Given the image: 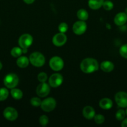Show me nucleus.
<instances>
[{"instance_id": "nucleus-20", "label": "nucleus", "mask_w": 127, "mask_h": 127, "mask_svg": "<svg viewBox=\"0 0 127 127\" xmlns=\"http://www.w3.org/2000/svg\"><path fill=\"white\" fill-rule=\"evenodd\" d=\"M77 17L79 19L80 21H86L87 20L88 17V14L86 10L83 9H81L77 11Z\"/></svg>"}, {"instance_id": "nucleus-5", "label": "nucleus", "mask_w": 127, "mask_h": 127, "mask_svg": "<svg viewBox=\"0 0 127 127\" xmlns=\"http://www.w3.org/2000/svg\"><path fill=\"white\" fill-rule=\"evenodd\" d=\"M64 61L61 57H54L50 60L49 66L52 70L55 71H59L61 70L64 68Z\"/></svg>"}, {"instance_id": "nucleus-14", "label": "nucleus", "mask_w": 127, "mask_h": 127, "mask_svg": "<svg viewBox=\"0 0 127 127\" xmlns=\"http://www.w3.org/2000/svg\"><path fill=\"white\" fill-rule=\"evenodd\" d=\"M83 117L86 119L88 120H91L93 119L95 115V112L94 109L91 106H86L83 108V111H82Z\"/></svg>"}, {"instance_id": "nucleus-33", "label": "nucleus", "mask_w": 127, "mask_h": 127, "mask_svg": "<svg viewBox=\"0 0 127 127\" xmlns=\"http://www.w3.org/2000/svg\"><path fill=\"white\" fill-rule=\"evenodd\" d=\"M2 63H1V62H0V70L2 69Z\"/></svg>"}, {"instance_id": "nucleus-16", "label": "nucleus", "mask_w": 127, "mask_h": 127, "mask_svg": "<svg viewBox=\"0 0 127 127\" xmlns=\"http://www.w3.org/2000/svg\"><path fill=\"white\" fill-rule=\"evenodd\" d=\"M100 68L102 71L106 73H109L114 69V64L110 61H104L100 64Z\"/></svg>"}, {"instance_id": "nucleus-13", "label": "nucleus", "mask_w": 127, "mask_h": 127, "mask_svg": "<svg viewBox=\"0 0 127 127\" xmlns=\"http://www.w3.org/2000/svg\"><path fill=\"white\" fill-rule=\"evenodd\" d=\"M127 21V14L125 12H119L115 16L114 18V22L116 25L122 26L124 25Z\"/></svg>"}, {"instance_id": "nucleus-31", "label": "nucleus", "mask_w": 127, "mask_h": 127, "mask_svg": "<svg viewBox=\"0 0 127 127\" xmlns=\"http://www.w3.org/2000/svg\"><path fill=\"white\" fill-rule=\"evenodd\" d=\"M121 125H122V127H127V119H125H125H123Z\"/></svg>"}, {"instance_id": "nucleus-6", "label": "nucleus", "mask_w": 127, "mask_h": 127, "mask_svg": "<svg viewBox=\"0 0 127 127\" xmlns=\"http://www.w3.org/2000/svg\"><path fill=\"white\" fill-rule=\"evenodd\" d=\"M32 42L33 38L32 36L28 33H25L19 37L18 43L21 48H27L32 45Z\"/></svg>"}, {"instance_id": "nucleus-11", "label": "nucleus", "mask_w": 127, "mask_h": 127, "mask_svg": "<svg viewBox=\"0 0 127 127\" xmlns=\"http://www.w3.org/2000/svg\"><path fill=\"white\" fill-rule=\"evenodd\" d=\"M3 115L4 118L9 121H14L16 120L18 117V114H17V110L13 107H6L4 110Z\"/></svg>"}, {"instance_id": "nucleus-18", "label": "nucleus", "mask_w": 127, "mask_h": 127, "mask_svg": "<svg viewBox=\"0 0 127 127\" xmlns=\"http://www.w3.org/2000/svg\"><path fill=\"white\" fill-rule=\"evenodd\" d=\"M103 3V0H88V6L92 9L97 10L100 8Z\"/></svg>"}, {"instance_id": "nucleus-8", "label": "nucleus", "mask_w": 127, "mask_h": 127, "mask_svg": "<svg viewBox=\"0 0 127 127\" xmlns=\"http://www.w3.org/2000/svg\"><path fill=\"white\" fill-rule=\"evenodd\" d=\"M63 82V77L59 73H54L52 74L49 79V84L52 88H57L62 84Z\"/></svg>"}, {"instance_id": "nucleus-25", "label": "nucleus", "mask_w": 127, "mask_h": 127, "mask_svg": "<svg viewBox=\"0 0 127 127\" xmlns=\"http://www.w3.org/2000/svg\"><path fill=\"white\" fill-rule=\"evenodd\" d=\"M120 54L122 57L127 59V43L123 45L120 48Z\"/></svg>"}, {"instance_id": "nucleus-26", "label": "nucleus", "mask_w": 127, "mask_h": 127, "mask_svg": "<svg viewBox=\"0 0 127 127\" xmlns=\"http://www.w3.org/2000/svg\"><path fill=\"white\" fill-rule=\"evenodd\" d=\"M39 121L40 124L42 127H46L49 122V119L47 117V116H46L45 115H42L40 117Z\"/></svg>"}, {"instance_id": "nucleus-15", "label": "nucleus", "mask_w": 127, "mask_h": 127, "mask_svg": "<svg viewBox=\"0 0 127 127\" xmlns=\"http://www.w3.org/2000/svg\"><path fill=\"white\" fill-rule=\"evenodd\" d=\"M99 105L102 109L104 110H108V109H110L113 106V102L110 99L103 98L100 101Z\"/></svg>"}, {"instance_id": "nucleus-29", "label": "nucleus", "mask_w": 127, "mask_h": 127, "mask_svg": "<svg viewBox=\"0 0 127 127\" xmlns=\"http://www.w3.org/2000/svg\"><path fill=\"white\" fill-rule=\"evenodd\" d=\"M37 79H38L39 81H40L41 83H44L47 79V74L44 72H41L37 76Z\"/></svg>"}, {"instance_id": "nucleus-28", "label": "nucleus", "mask_w": 127, "mask_h": 127, "mask_svg": "<svg viewBox=\"0 0 127 127\" xmlns=\"http://www.w3.org/2000/svg\"><path fill=\"white\" fill-rule=\"evenodd\" d=\"M41 102H42V101L41 100V99L39 97H32L31 100V105L34 107L40 106L41 104Z\"/></svg>"}, {"instance_id": "nucleus-17", "label": "nucleus", "mask_w": 127, "mask_h": 127, "mask_svg": "<svg viewBox=\"0 0 127 127\" xmlns=\"http://www.w3.org/2000/svg\"><path fill=\"white\" fill-rule=\"evenodd\" d=\"M29 59L26 57H21L20 56L17 60V65L21 68H25L29 65Z\"/></svg>"}, {"instance_id": "nucleus-30", "label": "nucleus", "mask_w": 127, "mask_h": 127, "mask_svg": "<svg viewBox=\"0 0 127 127\" xmlns=\"http://www.w3.org/2000/svg\"><path fill=\"white\" fill-rule=\"evenodd\" d=\"M59 30L60 32L65 33L68 30V25L65 22H62L59 26Z\"/></svg>"}, {"instance_id": "nucleus-4", "label": "nucleus", "mask_w": 127, "mask_h": 127, "mask_svg": "<svg viewBox=\"0 0 127 127\" xmlns=\"http://www.w3.org/2000/svg\"><path fill=\"white\" fill-rule=\"evenodd\" d=\"M56 101L54 98L48 97L42 100L41 102V109L46 112L52 111L56 108Z\"/></svg>"}, {"instance_id": "nucleus-34", "label": "nucleus", "mask_w": 127, "mask_h": 127, "mask_svg": "<svg viewBox=\"0 0 127 127\" xmlns=\"http://www.w3.org/2000/svg\"><path fill=\"white\" fill-rule=\"evenodd\" d=\"M125 112H126V115H127V109H126V111H125Z\"/></svg>"}, {"instance_id": "nucleus-27", "label": "nucleus", "mask_w": 127, "mask_h": 127, "mask_svg": "<svg viewBox=\"0 0 127 127\" xmlns=\"http://www.w3.org/2000/svg\"><path fill=\"white\" fill-rule=\"evenodd\" d=\"M94 120L97 124H102L105 121V117L103 115H101V114H98V115H95L94 117Z\"/></svg>"}, {"instance_id": "nucleus-3", "label": "nucleus", "mask_w": 127, "mask_h": 127, "mask_svg": "<svg viewBox=\"0 0 127 127\" xmlns=\"http://www.w3.org/2000/svg\"><path fill=\"white\" fill-rule=\"evenodd\" d=\"M19 83V78L14 73H9L5 76L4 84L6 88L12 89L17 86Z\"/></svg>"}, {"instance_id": "nucleus-2", "label": "nucleus", "mask_w": 127, "mask_h": 127, "mask_svg": "<svg viewBox=\"0 0 127 127\" xmlns=\"http://www.w3.org/2000/svg\"><path fill=\"white\" fill-rule=\"evenodd\" d=\"M29 62L36 67H41L44 64L46 60L43 55L40 52H33L29 56Z\"/></svg>"}, {"instance_id": "nucleus-19", "label": "nucleus", "mask_w": 127, "mask_h": 127, "mask_svg": "<svg viewBox=\"0 0 127 127\" xmlns=\"http://www.w3.org/2000/svg\"><path fill=\"white\" fill-rule=\"evenodd\" d=\"M11 94L12 97L15 99H21L23 96V93L20 89L16 88H12L11 91Z\"/></svg>"}, {"instance_id": "nucleus-10", "label": "nucleus", "mask_w": 127, "mask_h": 127, "mask_svg": "<svg viewBox=\"0 0 127 127\" xmlns=\"http://www.w3.org/2000/svg\"><path fill=\"white\" fill-rule=\"evenodd\" d=\"M72 30L76 35L83 34L87 30V24L83 21H77L73 25Z\"/></svg>"}, {"instance_id": "nucleus-7", "label": "nucleus", "mask_w": 127, "mask_h": 127, "mask_svg": "<svg viewBox=\"0 0 127 127\" xmlns=\"http://www.w3.org/2000/svg\"><path fill=\"white\" fill-rule=\"evenodd\" d=\"M116 103L120 107H127V93L125 92L120 91L116 94L115 96Z\"/></svg>"}, {"instance_id": "nucleus-24", "label": "nucleus", "mask_w": 127, "mask_h": 127, "mask_svg": "<svg viewBox=\"0 0 127 127\" xmlns=\"http://www.w3.org/2000/svg\"><path fill=\"white\" fill-rule=\"evenodd\" d=\"M102 6L103 7L104 9L107 10V11H110V10H112L113 9V4L112 1H109V0H107L105 1H103Z\"/></svg>"}, {"instance_id": "nucleus-23", "label": "nucleus", "mask_w": 127, "mask_h": 127, "mask_svg": "<svg viewBox=\"0 0 127 127\" xmlns=\"http://www.w3.org/2000/svg\"><path fill=\"white\" fill-rule=\"evenodd\" d=\"M125 111L124 110H123V109H120V110H118V111L117 112V113H116L115 117L116 119H117V120L121 121V120H123V119L125 118Z\"/></svg>"}, {"instance_id": "nucleus-21", "label": "nucleus", "mask_w": 127, "mask_h": 127, "mask_svg": "<svg viewBox=\"0 0 127 127\" xmlns=\"http://www.w3.org/2000/svg\"><path fill=\"white\" fill-rule=\"evenodd\" d=\"M22 48L17 47H14V48H12L11 51V55H12L13 57H15V58H18V57H19L20 56L22 55Z\"/></svg>"}, {"instance_id": "nucleus-12", "label": "nucleus", "mask_w": 127, "mask_h": 127, "mask_svg": "<svg viewBox=\"0 0 127 127\" xmlns=\"http://www.w3.org/2000/svg\"><path fill=\"white\" fill-rule=\"evenodd\" d=\"M67 42V36L64 33H57L52 38V43L57 47H61L64 45Z\"/></svg>"}, {"instance_id": "nucleus-32", "label": "nucleus", "mask_w": 127, "mask_h": 127, "mask_svg": "<svg viewBox=\"0 0 127 127\" xmlns=\"http://www.w3.org/2000/svg\"><path fill=\"white\" fill-rule=\"evenodd\" d=\"M23 1L27 4H31L33 3L34 2L35 0H23Z\"/></svg>"}, {"instance_id": "nucleus-9", "label": "nucleus", "mask_w": 127, "mask_h": 127, "mask_svg": "<svg viewBox=\"0 0 127 127\" xmlns=\"http://www.w3.org/2000/svg\"><path fill=\"white\" fill-rule=\"evenodd\" d=\"M50 86L48 84L44 83H41L37 87L36 93L40 97H45L50 93Z\"/></svg>"}, {"instance_id": "nucleus-22", "label": "nucleus", "mask_w": 127, "mask_h": 127, "mask_svg": "<svg viewBox=\"0 0 127 127\" xmlns=\"http://www.w3.org/2000/svg\"><path fill=\"white\" fill-rule=\"evenodd\" d=\"M9 95V92L6 88H0V101L5 100Z\"/></svg>"}, {"instance_id": "nucleus-1", "label": "nucleus", "mask_w": 127, "mask_h": 127, "mask_svg": "<svg viewBox=\"0 0 127 127\" xmlns=\"http://www.w3.org/2000/svg\"><path fill=\"white\" fill-rule=\"evenodd\" d=\"M99 65L96 60L91 58H87L82 60L80 63V69L83 73H92L98 69Z\"/></svg>"}]
</instances>
